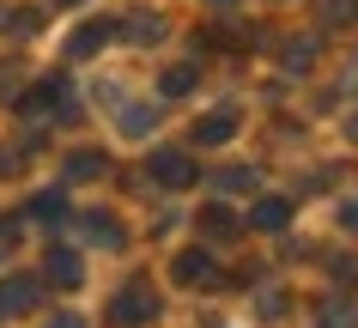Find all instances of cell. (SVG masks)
I'll return each instance as SVG.
<instances>
[{
  "mask_svg": "<svg viewBox=\"0 0 358 328\" xmlns=\"http://www.w3.org/2000/svg\"><path fill=\"white\" fill-rule=\"evenodd\" d=\"M316 55H322V37H292V43L280 49V67H285V73H310Z\"/></svg>",
  "mask_w": 358,
  "mask_h": 328,
  "instance_id": "obj_9",
  "label": "cell"
},
{
  "mask_svg": "<svg viewBox=\"0 0 358 328\" xmlns=\"http://www.w3.org/2000/svg\"><path fill=\"white\" fill-rule=\"evenodd\" d=\"M340 92H358V61L346 67V73H340Z\"/></svg>",
  "mask_w": 358,
  "mask_h": 328,
  "instance_id": "obj_26",
  "label": "cell"
},
{
  "mask_svg": "<svg viewBox=\"0 0 358 328\" xmlns=\"http://www.w3.org/2000/svg\"><path fill=\"white\" fill-rule=\"evenodd\" d=\"M170 273H176L182 286H194V292H213V286H225V273H219V262H213L207 250H182L176 262H170Z\"/></svg>",
  "mask_w": 358,
  "mask_h": 328,
  "instance_id": "obj_4",
  "label": "cell"
},
{
  "mask_svg": "<svg viewBox=\"0 0 358 328\" xmlns=\"http://www.w3.org/2000/svg\"><path fill=\"white\" fill-rule=\"evenodd\" d=\"M334 280L340 286H358V262H334Z\"/></svg>",
  "mask_w": 358,
  "mask_h": 328,
  "instance_id": "obj_23",
  "label": "cell"
},
{
  "mask_svg": "<svg viewBox=\"0 0 358 328\" xmlns=\"http://www.w3.org/2000/svg\"><path fill=\"white\" fill-rule=\"evenodd\" d=\"M201 231L207 237H237V213L213 201V207H201Z\"/></svg>",
  "mask_w": 358,
  "mask_h": 328,
  "instance_id": "obj_15",
  "label": "cell"
},
{
  "mask_svg": "<svg viewBox=\"0 0 358 328\" xmlns=\"http://www.w3.org/2000/svg\"><path fill=\"white\" fill-rule=\"evenodd\" d=\"M285 219H292V207H285L280 194H267V201L249 207V231H285Z\"/></svg>",
  "mask_w": 358,
  "mask_h": 328,
  "instance_id": "obj_10",
  "label": "cell"
},
{
  "mask_svg": "<svg viewBox=\"0 0 358 328\" xmlns=\"http://www.w3.org/2000/svg\"><path fill=\"white\" fill-rule=\"evenodd\" d=\"M346 134H352V140H358V116H352V122H346Z\"/></svg>",
  "mask_w": 358,
  "mask_h": 328,
  "instance_id": "obj_28",
  "label": "cell"
},
{
  "mask_svg": "<svg viewBox=\"0 0 358 328\" xmlns=\"http://www.w3.org/2000/svg\"><path fill=\"white\" fill-rule=\"evenodd\" d=\"M115 122H122V134H152L158 128V110L152 104H115Z\"/></svg>",
  "mask_w": 358,
  "mask_h": 328,
  "instance_id": "obj_12",
  "label": "cell"
},
{
  "mask_svg": "<svg viewBox=\"0 0 358 328\" xmlns=\"http://www.w3.org/2000/svg\"><path fill=\"white\" fill-rule=\"evenodd\" d=\"M322 24H352L358 19V0H316Z\"/></svg>",
  "mask_w": 358,
  "mask_h": 328,
  "instance_id": "obj_19",
  "label": "cell"
},
{
  "mask_svg": "<svg viewBox=\"0 0 358 328\" xmlns=\"http://www.w3.org/2000/svg\"><path fill=\"white\" fill-rule=\"evenodd\" d=\"M146 176L158 183V189H189L194 183V164H189V152H152V164H146Z\"/></svg>",
  "mask_w": 358,
  "mask_h": 328,
  "instance_id": "obj_6",
  "label": "cell"
},
{
  "mask_svg": "<svg viewBox=\"0 0 358 328\" xmlns=\"http://www.w3.org/2000/svg\"><path fill=\"white\" fill-rule=\"evenodd\" d=\"M110 37H115V24H79L73 37H67V55H73V61H85V55H97V49H103Z\"/></svg>",
  "mask_w": 358,
  "mask_h": 328,
  "instance_id": "obj_11",
  "label": "cell"
},
{
  "mask_svg": "<svg viewBox=\"0 0 358 328\" xmlns=\"http://www.w3.org/2000/svg\"><path fill=\"white\" fill-rule=\"evenodd\" d=\"M152 322H158V292L146 280H128L110 298V328H152Z\"/></svg>",
  "mask_w": 358,
  "mask_h": 328,
  "instance_id": "obj_2",
  "label": "cell"
},
{
  "mask_svg": "<svg viewBox=\"0 0 358 328\" xmlns=\"http://www.w3.org/2000/svg\"><path fill=\"white\" fill-rule=\"evenodd\" d=\"M43 146V134H24V146H0V176H19L24 171V158Z\"/></svg>",
  "mask_w": 358,
  "mask_h": 328,
  "instance_id": "obj_16",
  "label": "cell"
},
{
  "mask_svg": "<svg viewBox=\"0 0 358 328\" xmlns=\"http://www.w3.org/2000/svg\"><path fill=\"white\" fill-rule=\"evenodd\" d=\"M31 213H37V219H49V225H61V219H67V194H37V201H31Z\"/></svg>",
  "mask_w": 358,
  "mask_h": 328,
  "instance_id": "obj_21",
  "label": "cell"
},
{
  "mask_svg": "<svg viewBox=\"0 0 358 328\" xmlns=\"http://www.w3.org/2000/svg\"><path fill=\"white\" fill-rule=\"evenodd\" d=\"M79 231H85V243H97V250H122V243H128L115 213H79Z\"/></svg>",
  "mask_w": 358,
  "mask_h": 328,
  "instance_id": "obj_7",
  "label": "cell"
},
{
  "mask_svg": "<svg viewBox=\"0 0 358 328\" xmlns=\"http://www.w3.org/2000/svg\"><path fill=\"white\" fill-rule=\"evenodd\" d=\"M19 104L31 110V116H55V122H73V116H79L73 79H61V73H49V79H37L31 92H19Z\"/></svg>",
  "mask_w": 358,
  "mask_h": 328,
  "instance_id": "obj_1",
  "label": "cell"
},
{
  "mask_svg": "<svg viewBox=\"0 0 358 328\" xmlns=\"http://www.w3.org/2000/svg\"><path fill=\"white\" fill-rule=\"evenodd\" d=\"M55 6H79V0H55Z\"/></svg>",
  "mask_w": 358,
  "mask_h": 328,
  "instance_id": "obj_29",
  "label": "cell"
},
{
  "mask_svg": "<svg viewBox=\"0 0 358 328\" xmlns=\"http://www.w3.org/2000/svg\"><path fill=\"white\" fill-rule=\"evenodd\" d=\"M43 328H85V322H79L73 310H61V316H49V322H43Z\"/></svg>",
  "mask_w": 358,
  "mask_h": 328,
  "instance_id": "obj_25",
  "label": "cell"
},
{
  "mask_svg": "<svg viewBox=\"0 0 358 328\" xmlns=\"http://www.w3.org/2000/svg\"><path fill=\"white\" fill-rule=\"evenodd\" d=\"M231 134H237V110H231V104L225 110H207V116L194 122V140H201V146H225Z\"/></svg>",
  "mask_w": 358,
  "mask_h": 328,
  "instance_id": "obj_8",
  "label": "cell"
},
{
  "mask_svg": "<svg viewBox=\"0 0 358 328\" xmlns=\"http://www.w3.org/2000/svg\"><path fill=\"white\" fill-rule=\"evenodd\" d=\"M158 92H164V97H189L194 92V67H170V73L158 79Z\"/></svg>",
  "mask_w": 358,
  "mask_h": 328,
  "instance_id": "obj_20",
  "label": "cell"
},
{
  "mask_svg": "<svg viewBox=\"0 0 358 328\" xmlns=\"http://www.w3.org/2000/svg\"><path fill=\"white\" fill-rule=\"evenodd\" d=\"M115 31H128V43H164V19H158V13H134V19L115 24Z\"/></svg>",
  "mask_w": 358,
  "mask_h": 328,
  "instance_id": "obj_14",
  "label": "cell"
},
{
  "mask_svg": "<svg viewBox=\"0 0 358 328\" xmlns=\"http://www.w3.org/2000/svg\"><path fill=\"white\" fill-rule=\"evenodd\" d=\"M43 298V273H6L0 286V316H31Z\"/></svg>",
  "mask_w": 358,
  "mask_h": 328,
  "instance_id": "obj_5",
  "label": "cell"
},
{
  "mask_svg": "<svg viewBox=\"0 0 358 328\" xmlns=\"http://www.w3.org/2000/svg\"><path fill=\"white\" fill-rule=\"evenodd\" d=\"M103 171H110V158H103V152H73L67 164H61L67 183H92V176H103Z\"/></svg>",
  "mask_w": 358,
  "mask_h": 328,
  "instance_id": "obj_13",
  "label": "cell"
},
{
  "mask_svg": "<svg viewBox=\"0 0 358 328\" xmlns=\"http://www.w3.org/2000/svg\"><path fill=\"white\" fill-rule=\"evenodd\" d=\"M213 6H231V0H213Z\"/></svg>",
  "mask_w": 358,
  "mask_h": 328,
  "instance_id": "obj_30",
  "label": "cell"
},
{
  "mask_svg": "<svg viewBox=\"0 0 358 328\" xmlns=\"http://www.w3.org/2000/svg\"><path fill=\"white\" fill-rule=\"evenodd\" d=\"M316 328H358V310L352 304H322L316 310Z\"/></svg>",
  "mask_w": 358,
  "mask_h": 328,
  "instance_id": "obj_18",
  "label": "cell"
},
{
  "mask_svg": "<svg viewBox=\"0 0 358 328\" xmlns=\"http://www.w3.org/2000/svg\"><path fill=\"white\" fill-rule=\"evenodd\" d=\"M43 286H61V292L85 286V262H79V250H67V243H49V255H43Z\"/></svg>",
  "mask_w": 358,
  "mask_h": 328,
  "instance_id": "obj_3",
  "label": "cell"
},
{
  "mask_svg": "<svg viewBox=\"0 0 358 328\" xmlns=\"http://www.w3.org/2000/svg\"><path fill=\"white\" fill-rule=\"evenodd\" d=\"M255 183H262V176H255V171H243V164H231V171H219V176H213V189H219V194H249Z\"/></svg>",
  "mask_w": 358,
  "mask_h": 328,
  "instance_id": "obj_17",
  "label": "cell"
},
{
  "mask_svg": "<svg viewBox=\"0 0 358 328\" xmlns=\"http://www.w3.org/2000/svg\"><path fill=\"white\" fill-rule=\"evenodd\" d=\"M0 97H19V67H0Z\"/></svg>",
  "mask_w": 358,
  "mask_h": 328,
  "instance_id": "obj_22",
  "label": "cell"
},
{
  "mask_svg": "<svg viewBox=\"0 0 358 328\" xmlns=\"http://www.w3.org/2000/svg\"><path fill=\"white\" fill-rule=\"evenodd\" d=\"M13 237H19L13 225H0V262H6V250H13Z\"/></svg>",
  "mask_w": 358,
  "mask_h": 328,
  "instance_id": "obj_27",
  "label": "cell"
},
{
  "mask_svg": "<svg viewBox=\"0 0 358 328\" xmlns=\"http://www.w3.org/2000/svg\"><path fill=\"white\" fill-rule=\"evenodd\" d=\"M340 225H346V231H358V194L346 201V207H340Z\"/></svg>",
  "mask_w": 358,
  "mask_h": 328,
  "instance_id": "obj_24",
  "label": "cell"
}]
</instances>
